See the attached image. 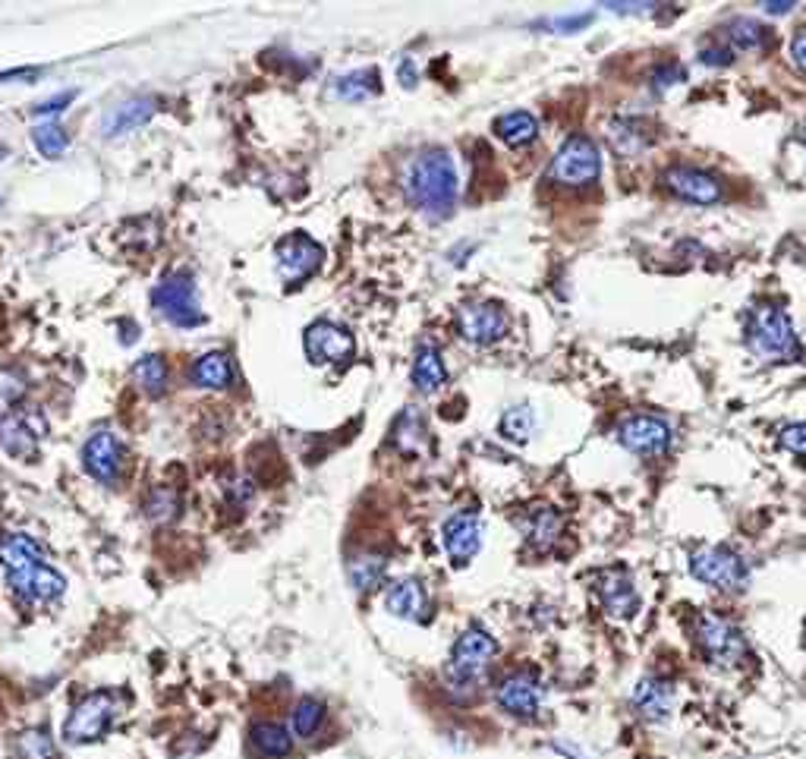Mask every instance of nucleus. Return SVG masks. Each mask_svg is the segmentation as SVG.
Masks as SVG:
<instances>
[{"label":"nucleus","instance_id":"42","mask_svg":"<svg viewBox=\"0 0 806 759\" xmlns=\"http://www.w3.org/2000/svg\"><path fill=\"white\" fill-rule=\"evenodd\" d=\"M73 98H76V89H70V92H63V95H54V98H48V102L35 104V114H42V117L44 114H57V111H63Z\"/></svg>","mask_w":806,"mask_h":759},{"label":"nucleus","instance_id":"36","mask_svg":"<svg viewBox=\"0 0 806 759\" xmlns=\"http://www.w3.org/2000/svg\"><path fill=\"white\" fill-rule=\"evenodd\" d=\"M533 429H536V413L530 407H511L501 416V435L517 441V445H523L533 435Z\"/></svg>","mask_w":806,"mask_h":759},{"label":"nucleus","instance_id":"16","mask_svg":"<svg viewBox=\"0 0 806 759\" xmlns=\"http://www.w3.org/2000/svg\"><path fill=\"white\" fill-rule=\"evenodd\" d=\"M85 470L92 472L98 482H117V476L124 470V445L114 432H98L85 441L83 448Z\"/></svg>","mask_w":806,"mask_h":759},{"label":"nucleus","instance_id":"25","mask_svg":"<svg viewBox=\"0 0 806 759\" xmlns=\"http://www.w3.org/2000/svg\"><path fill=\"white\" fill-rule=\"evenodd\" d=\"M498 139L511 148H523V145L536 143L538 136V121L530 111H511V114H501L495 121Z\"/></svg>","mask_w":806,"mask_h":759},{"label":"nucleus","instance_id":"21","mask_svg":"<svg viewBox=\"0 0 806 759\" xmlns=\"http://www.w3.org/2000/svg\"><path fill=\"white\" fill-rule=\"evenodd\" d=\"M385 609L400 621H422L426 609H429V599L419 580H400L394 583L388 595H385Z\"/></svg>","mask_w":806,"mask_h":759},{"label":"nucleus","instance_id":"7","mask_svg":"<svg viewBox=\"0 0 806 759\" xmlns=\"http://www.w3.org/2000/svg\"><path fill=\"white\" fill-rule=\"evenodd\" d=\"M690 571L693 576L705 583V586H715V590H744L746 580V564L744 558L731 549H722V545H709V549H700V552L690 558Z\"/></svg>","mask_w":806,"mask_h":759},{"label":"nucleus","instance_id":"12","mask_svg":"<svg viewBox=\"0 0 806 759\" xmlns=\"http://www.w3.org/2000/svg\"><path fill=\"white\" fill-rule=\"evenodd\" d=\"M457 325H460V334L470 344L489 347V344H495V341H501L507 334L511 322H507V312L498 303H470V306L460 309Z\"/></svg>","mask_w":806,"mask_h":759},{"label":"nucleus","instance_id":"47","mask_svg":"<svg viewBox=\"0 0 806 759\" xmlns=\"http://www.w3.org/2000/svg\"><path fill=\"white\" fill-rule=\"evenodd\" d=\"M800 143H804V148H806V129H804V133H800Z\"/></svg>","mask_w":806,"mask_h":759},{"label":"nucleus","instance_id":"11","mask_svg":"<svg viewBox=\"0 0 806 759\" xmlns=\"http://www.w3.org/2000/svg\"><path fill=\"white\" fill-rule=\"evenodd\" d=\"M322 259H325V249L306 233H290L278 243V268H281V278L287 284L306 281L310 274L322 268Z\"/></svg>","mask_w":806,"mask_h":759},{"label":"nucleus","instance_id":"10","mask_svg":"<svg viewBox=\"0 0 806 759\" xmlns=\"http://www.w3.org/2000/svg\"><path fill=\"white\" fill-rule=\"evenodd\" d=\"M7 586H10V593L17 595L22 605H44V602L61 599L63 590H66V580L54 568H48L44 561H39V564H29L22 571L7 574Z\"/></svg>","mask_w":806,"mask_h":759},{"label":"nucleus","instance_id":"43","mask_svg":"<svg viewBox=\"0 0 806 759\" xmlns=\"http://www.w3.org/2000/svg\"><path fill=\"white\" fill-rule=\"evenodd\" d=\"M791 58H794V63H797L800 70H806V29L794 35V42H791Z\"/></svg>","mask_w":806,"mask_h":759},{"label":"nucleus","instance_id":"39","mask_svg":"<svg viewBox=\"0 0 806 759\" xmlns=\"http://www.w3.org/2000/svg\"><path fill=\"white\" fill-rule=\"evenodd\" d=\"M419 438H422V423L414 410L404 413L400 423H397V445L400 451H416L419 448Z\"/></svg>","mask_w":806,"mask_h":759},{"label":"nucleus","instance_id":"24","mask_svg":"<svg viewBox=\"0 0 806 759\" xmlns=\"http://www.w3.org/2000/svg\"><path fill=\"white\" fill-rule=\"evenodd\" d=\"M39 561H44V549L32 536L10 533L0 539V564H3L7 574L22 571L29 564H39Z\"/></svg>","mask_w":806,"mask_h":759},{"label":"nucleus","instance_id":"19","mask_svg":"<svg viewBox=\"0 0 806 759\" xmlns=\"http://www.w3.org/2000/svg\"><path fill=\"white\" fill-rule=\"evenodd\" d=\"M599 599L605 612L615 617L637 615V609H640V595L634 586V576L627 571H605L599 580Z\"/></svg>","mask_w":806,"mask_h":759},{"label":"nucleus","instance_id":"44","mask_svg":"<svg viewBox=\"0 0 806 759\" xmlns=\"http://www.w3.org/2000/svg\"><path fill=\"white\" fill-rule=\"evenodd\" d=\"M703 63H731V51H703L700 54Z\"/></svg>","mask_w":806,"mask_h":759},{"label":"nucleus","instance_id":"15","mask_svg":"<svg viewBox=\"0 0 806 759\" xmlns=\"http://www.w3.org/2000/svg\"><path fill=\"white\" fill-rule=\"evenodd\" d=\"M353 350H356V341L344 325L322 319L306 329V353L312 363H344V360H350Z\"/></svg>","mask_w":806,"mask_h":759},{"label":"nucleus","instance_id":"17","mask_svg":"<svg viewBox=\"0 0 806 759\" xmlns=\"http://www.w3.org/2000/svg\"><path fill=\"white\" fill-rule=\"evenodd\" d=\"M444 552L454 561L457 568H463L467 561H473V554L482 545V520L470 511H460L444 520Z\"/></svg>","mask_w":806,"mask_h":759},{"label":"nucleus","instance_id":"4","mask_svg":"<svg viewBox=\"0 0 806 759\" xmlns=\"http://www.w3.org/2000/svg\"><path fill=\"white\" fill-rule=\"evenodd\" d=\"M114 716H117V697L111 690H95L73 706L70 718L63 721V740L73 747L102 740L107 728L114 725Z\"/></svg>","mask_w":806,"mask_h":759},{"label":"nucleus","instance_id":"32","mask_svg":"<svg viewBox=\"0 0 806 759\" xmlns=\"http://www.w3.org/2000/svg\"><path fill=\"white\" fill-rule=\"evenodd\" d=\"M136 382L143 385L148 397H161L167 388V363L158 353H148L136 363Z\"/></svg>","mask_w":806,"mask_h":759},{"label":"nucleus","instance_id":"28","mask_svg":"<svg viewBox=\"0 0 806 759\" xmlns=\"http://www.w3.org/2000/svg\"><path fill=\"white\" fill-rule=\"evenodd\" d=\"M378 89H381L378 70H353L347 76L334 80V95L344 98V102H366V98H375Z\"/></svg>","mask_w":806,"mask_h":759},{"label":"nucleus","instance_id":"38","mask_svg":"<svg viewBox=\"0 0 806 759\" xmlns=\"http://www.w3.org/2000/svg\"><path fill=\"white\" fill-rule=\"evenodd\" d=\"M145 511H148V517L155 523H170L177 517V511H180V498L170 489H155L151 498H148V505H145Z\"/></svg>","mask_w":806,"mask_h":759},{"label":"nucleus","instance_id":"34","mask_svg":"<svg viewBox=\"0 0 806 759\" xmlns=\"http://www.w3.org/2000/svg\"><path fill=\"white\" fill-rule=\"evenodd\" d=\"M611 145L618 148L620 155H637L649 145V133L642 121H620L611 129Z\"/></svg>","mask_w":806,"mask_h":759},{"label":"nucleus","instance_id":"1","mask_svg":"<svg viewBox=\"0 0 806 759\" xmlns=\"http://www.w3.org/2000/svg\"><path fill=\"white\" fill-rule=\"evenodd\" d=\"M404 189H407V199L416 208H422L429 218L441 221L448 218L457 206V167L454 158L441 148L419 155L407 177H404Z\"/></svg>","mask_w":806,"mask_h":759},{"label":"nucleus","instance_id":"22","mask_svg":"<svg viewBox=\"0 0 806 759\" xmlns=\"http://www.w3.org/2000/svg\"><path fill=\"white\" fill-rule=\"evenodd\" d=\"M634 706L640 709L642 718L664 721L668 713H671V706H674V690L659 677H642L637 690H634Z\"/></svg>","mask_w":806,"mask_h":759},{"label":"nucleus","instance_id":"9","mask_svg":"<svg viewBox=\"0 0 806 759\" xmlns=\"http://www.w3.org/2000/svg\"><path fill=\"white\" fill-rule=\"evenodd\" d=\"M44 432V419L39 413L32 410H0V445L3 451L10 457H20V460H29L32 454L39 451L42 445Z\"/></svg>","mask_w":806,"mask_h":759},{"label":"nucleus","instance_id":"8","mask_svg":"<svg viewBox=\"0 0 806 759\" xmlns=\"http://www.w3.org/2000/svg\"><path fill=\"white\" fill-rule=\"evenodd\" d=\"M697 634H700L703 653L715 665L731 668V665H741L744 662L746 640L737 624H731V621H724L719 615H703L697 621Z\"/></svg>","mask_w":806,"mask_h":759},{"label":"nucleus","instance_id":"3","mask_svg":"<svg viewBox=\"0 0 806 759\" xmlns=\"http://www.w3.org/2000/svg\"><path fill=\"white\" fill-rule=\"evenodd\" d=\"M498 653L495 636L482 631L479 624L467 627L457 636L454 649H451V662H448V680L454 687H473L475 680H482L492 658Z\"/></svg>","mask_w":806,"mask_h":759},{"label":"nucleus","instance_id":"2","mask_svg":"<svg viewBox=\"0 0 806 759\" xmlns=\"http://www.w3.org/2000/svg\"><path fill=\"white\" fill-rule=\"evenodd\" d=\"M746 347L753 350L765 363L787 360L797 353V334L787 319L785 309L778 306H756L746 319Z\"/></svg>","mask_w":806,"mask_h":759},{"label":"nucleus","instance_id":"46","mask_svg":"<svg viewBox=\"0 0 806 759\" xmlns=\"http://www.w3.org/2000/svg\"><path fill=\"white\" fill-rule=\"evenodd\" d=\"M400 76H404V85H407V89H414L416 73H414V66H410V61H404V66H400Z\"/></svg>","mask_w":806,"mask_h":759},{"label":"nucleus","instance_id":"35","mask_svg":"<svg viewBox=\"0 0 806 759\" xmlns=\"http://www.w3.org/2000/svg\"><path fill=\"white\" fill-rule=\"evenodd\" d=\"M32 143H35V148L42 152L44 158L54 162L70 148V136H66V129L61 124H39L32 129Z\"/></svg>","mask_w":806,"mask_h":759},{"label":"nucleus","instance_id":"23","mask_svg":"<svg viewBox=\"0 0 806 759\" xmlns=\"http://www.w3.org/2000/svg\"><path fill=\"white\" fill-rule=\"evenodd\" d=\"M249 747H252L255 757L284 759L290 757V750H293V738H290L287 728L278 725V721H259V725L249 731Z\"/></svg>","mask_w":806,"mask_h":759},{"label":"nucleus","instance_id":"48","mask_svg":"<svg viewBox=\"0 0 806 759\" xmlns=\"http://www.w3.org/2000/svg\"><path fill=\"white\" fill-rule=\"evenodd\" d=\"M0 162H3V148H0Z\"/></svg>","mask_w":806,"mask_h":759},{"label":"nucleus","instance_id":"41","mask_svg":"<svg viewBox=\"0 0 806 759\" xmlns=\"http://www.w3.org/2000/svg\"><path fill=\"white\" fill-rule=\"evenodd\" d=\"M782 445H785L787 451L806 454V423H794V426H787V429L782 432Z\"/></svg>","mask_w":806,"mask_h":759},{"label":"nucleus","instance_id":"31","mask_svg":"<svg viewBox=\"0 0 806 759\" xmlns=\"http://www.w3.org/2000/svg\"><path fill=\"white\" fill-rule=\"evenodd\" d=\"M724 39L734 44V48H744V51H763L765 42H768V29L760 25L756 20H731Z\"/></svg>","mask_w":806,"mask_h":759},{"label":"nucleus","instance_id":"29","mask_svg":"<svg viewBox=\"0 0 806 759\" xmlns=\"http://www.w3.org/2000/svg\"><path fill=\"white\" fill-rule=\"evenodd\" d=\"M192 378L199 388H228L233 370H230V360L224 353H206L196 360L192 366Z\"/></svg>","mask_w":806,"mask_h":759},{"label":"nucleus","instance_id":"45","mask_svg":"<svg viewBox=\"0 0 806 759\" xmlns=\"http://www.w3.org/2000/svg\"><path fill=\"white\" fill-rule=\"evenodd\" d=\"M763 7H765V13H772V17H778V13L785 17V13L794 10V3H791V0H787V3H763Z\"/></svg>","mask_w":806,"mask_h":759},{"label":"nucleus","instance_id":"27","mask_svg":"<svg viewBox=\"0 0 806 759\" xmlns=\"http://www.w3.org/2000/svg\"><path fill=\"white\" fill-rule=\"evenodd\" d=\"M448 382V370H444V360H441V353L435 347H422L416 353V363H414V385L422 394H435V391L441 388Z\"/></svg>","mask_w":806,"mask_h":759},{"label":"nucleus","instance_id":"14","mask_svg":"<svg viewBox=\"0 0 806 759\" xmlns=\"http://www.w3.org/2000/svg\"><path fill=\"white\" fill-rule=\"evenodd\" d=\"M495 697L504 713L517 718H533L542 706V684L533 672H514L498 684Z\"/></svg>","mask_w":806,"mask_h":759},{"label":"nucleus","instance_id":"40","mask_svg":"<svg viewBox=\"0 0 806 759\" xmlns=\"http://www.w3.org/2000/svg\"><path fill=\"white\" fill-rule=\"evenodd\" d=\"M683 83V66L681 63H662L656 73H652V89L659 92H668L671 85Z\"/></svg>","mask_w":806,"mask_h":759},{"label":"nucleus","instance_id":"30","mask_svg":"<svg viewBox=\"0 0 806 759\" xmlns=\"http://www.w3.org/2000/svg\"><path fill=\"white\" fill-rule=\"evenodd\" d=\"M385 554H375V552H366V554H356L350 561V568H347V576H350L353 590H373L381 583V576H385Z\"/></svg>","mask_w":806,"mask_h":759},{"label":"nucleus","instance_id":"26","mask_svg":"<svg viewBox=\"0 0 806 759\" xmlns=\"http://www.w3.org/2000/svg\"><path fill=\"white\" fill-rule=\"evenodd\" d=\"M561 530H564V517L552 508H542V511L530 513V520H523V533L526 539L536 545V549H552L558 542Z\"/></svg>","mask_w":806,"mask_h":759},{"label":"nucleus","instance_id":"5","mask_svg":"<svg viewBox=\"0 0 806 759\" xmlns=\"http://www.w3.org/2000/svg\"><path fill=\"white\" fill-rule=\"evenodd\" d=\"M601 170V155L596 143L589 136H571L567 143L561 145L555 162L548 165V180L558 186H589L599 180Z\"/></svg>","mask_w":806,"mask_h":759},{"label":"nucleus","instance_id":"13","mask_svg":"<svg viewBox=\"0 0 806 759\" xmlns=\"http://www.w3.org/2000/svg\"><path fill=\"white\" fill-rule=\"evenodd\" d=\"M618 441L627 451L642 454V457H656V454L668 451L671 445V429L656 416H630L624 419L618 429Z\"/></svg>","mask_w":806,"mask_h":759},{"label":"nucleus","instance_id":"37","mask_svg":"<svg viewBox=\"0 0 806 759\" xmlns=\"http://www.w3.org/2000/svg\"><path fill=\"white\" fill-rule=\"evenodd\" d=\"M17 753L22 759H54V740L48 738V731H22L20 740H17Z\"/></svg>","mask_w":806,"mask_h":759},{"label":"nucleus","instance_id":"18","mask_svg":"<svg viewBox=\"0 0 806 759\" xmlns=\"http://www.w3.org/2000/svg\"><path fill=\"white\" fill-rule=\"evenodd\" d=\"M664 184H668V189H671L674 196H681V199L693 202V206H712V202L722 199V184H719L712 174L700 170V167H687V165L671 167V170L664 174Z\"/></svg>","mask_w":806,"mask_h":759},{"label":"nucleus","instance_id":"33","mask_svg":"<svg viewBox=\"0 0 806 759\" xmlns=\"http://www.w3.org/2000/svg\"><path fill=\"white\" fill-rule=\"evenodd\" d=\"M322 721H325V706L312 697L300 699V703H296V709H293V718H290V725H293V735H296V738H312V735L322 728Z\"/></svg>","mask_w":806,"mask_h":759},{"label":"nucleus","instance_id":"20","mask_svg":"<svg viewBox=\"0 0 806 759\" xmlns=\"http://www.w3.org/2000/svg\"><path fill=\"white\" fill-rule=\"evenodd\" d=\"M155 107H158V102L145 98V95L143 98H126V102H121L114 111H107L102 117V136L104 139H114V136H126V133L139 129V126L151 121Z\"/></svg>","mask_w":806,"mask_h":759},{"label":"nucleus","instance_id":"6","mask_svg":"<svg viewBox=\"0 0 806 759\" xmlns=\"http://www.w3.org/2000/svg\"><path fill=\"white\" fill-rule=\"evenodd\" d=\"M151 303L177 329H196L202 325V306H199V290L189 274H167L158 288L151 290Z\"/></svg>","mask_w":806,"mask_h":759}]
</instances>
